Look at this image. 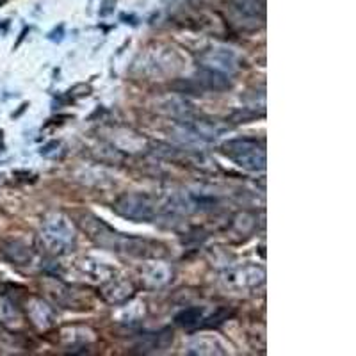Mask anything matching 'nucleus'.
<instances>
[{"label": "nucleus", "mask_w": 356, "mask_h": 356, "mask_svg": "<svg viewBox=\"0 0 356 356\" xmlns=\"http://www.w3.org/2000/svg\"><path fill=\"white\" fill-rule=\"evenodd\" d=\"M77 225L88 235L89 239L93 241L95 244H98V246L107 248V250L118 251V253H123V255L130 257H148L150 259V255H154L152 253V248L155 246L154 241H145L141 237L118 234L107 222L98 219L97 216L81 212L77 216Z\"/></svg>", "instance_id": "1"}, {"label": "nucleus", "mask_w": 356, "mask_h": 356, "mask_svg": "<svg viewBox=\"0 0 356 356\" xmlns=\"http://www.w3.org/2000/svg\"><path fill=\"white\" fill-rule=\"evenodd\" d=\"M41 241L52 255H66L75 244V230L68 218L61 214H49L40 228Z\"/></svg>", "instance_id": "2"}, {"label": "nucleus", "mask_w": 356, "mask_h": 356, "mask_svg": "<svg viewBox=\"0 0 356 356\" xmlns=\"http://www.w3.org/2000/svg\"><path fill=\"white\" fill-rule=\"evenodd\" d=\"M219 152L246 171H266V148L253 139H234L222 143Z\"/></svg>", "instance_id": "3"}, {"label": "nucleus", "mask_w": 356, "mask_h": 356, "mask_svg": "<svg viewBox=\"0 0 356 356\" xmlns=\"http://www.w3.org/2000/svg\"><path fill=\"white\" fill-rule=\"evenodd\" d=\"M118 216L136 222H148L155 219V205L150 196L143 193H127L114 203Z\"/></svg>", "instance_id": "4"}, {"label": "nucleus", "mask_w": 356, "mask_h": 356, "mask_svg": "<svg viewBox=\"0 0 356 356\" xmlns=\"http://www.w3.org/2000/svg\"><path fill=\"white\" fill-rule=\"evenodd\" d=\"M47 291L54 303L68 310H86L93 307V294L84 287H72V285L50 280Z\"/></svg>", "instance_id": "5"}, {"label": "nucleus", "mask_w": 356, "mask_h": 356, "mask_svg": "<svg viewBox=\"0 0 356 356\" xmlns=\"http://www.w3.org/2000/svg\"><path fill=\"white\" fill-rule=\"evenodd\" d=\"M141 271V282L150 289H161L168 285L173 278V269L164 260L152 259L139 269Z\"/></svg>", "instance_id": "6"}, {"label": "nucleus", "mask_w": 356, "mask_h": 356, "mask_svg": "<svg viewBox=\"0 0 356 356\" xmlns=\"http://www.w3.org/2000/svg\"><path fill=\"white\" fill-rule=\"evenodd\" d=\"M228 285L234 289H253L262 285L266 280V273L259 266H243L237 269H232L227 275Z\"/></svg>", "instance_id": "7"}, {"label": "nucleus", "mask_w": 356, "mask_h": 356, "mask_svg": "<svg viewBox=\"0 0 356 356\" xmlns=\"http://www.w3.org/2000/svg\"><path fill=\"white\" fill-rule=\"evenodd\" d=\"M203 66H209V68L218 70V72L228 75V73H235L239 70V61H237V56L232 50L211 49L207 50L205 57H203Z\"/></svg>", "instance_id": "8"}, {"label": "nucleus", "mask_w": 356, "mask_h": 356, "mask_svg": "<svg viewBox=\"0 0 356 356\" xmlns=\"http://www.w3.org/2000/svg\"><path fill=\"white\" fill-rule=\"evenodd\" d=\"M100 294L106 301L113 305H120L123 301L130 300L134 296V285L130 284L129 280L125 278H116V275L113 278H109L107 282L100 285Z\"/></svg>", "instance_id": "9"}, {"label": "nucleus", "mask_w": 356, "mask_h": 356, "mask_svg": "<svg viewBox=\"0 0 356 356\" xmlns=\"http://www.w3.org/2000/svg\"><path fill=\"white\" fill-rule=\"evenodd\" d=\"M25 314H27L29 321L36 326L40 332H47L54 326V312L49 303H44L43 300L38 298H31L25 303Z\"/></svg>", "instance_id": "10"}, {"label": "nucleus", "mask_w": 356, "mask_h": 356, "mask_svg": "<svg viewBox=\"0 0 356 356\" xmlns=\"http://www.w3.org/2000/svg\"><path fill=\"white\" fill-rule=\"evenodd\" d=\"M196 84L200 89H207V91H228L230 79L218 70L200 66L198 73H196Z\"/></svg>", "instance_id": "11"}, {"label": "nucleus", "mask_w": 356, "mask_h": 356, "mask_svg": "<svg viewBox=\"0 0 356 356\" xmlns=\"http://www.w3.org/2000/svg\"><path fill=\"white\" fill-rule=\"evenodd\" d=\"M0 323L6 324L11 332L22 330L24 326V314L9 298H0Z\"/></svg>", "instance_id": "12"}, {"label": "nucleus", "mask_w": 356, "mask_h": 356, "mask_svg": "<svg viewBox=\"0 0 356 356\" xmlns=\"http://www.w3.org/2000/svg\"><path fill=\"white\" fill-rule=\"evenodd\" d=\"M171 342H173V332H171L170 328H166L143 337V339L139 340V346H141V351L154 353L168 349L171 346Z\"/></svg>", "instance_id": "13"}, {"label": "nucleus", "mask_w": 356, "mask_h": 356, "mask_svg": "<svg viewBox=\"0 0 356 356\" xmlns=\"http://www.w3.org/2000/svg\"><path fill=\"white\" fill-rule=\"evenodd\" d=\"M61 340L65 346H75V351H82V346L91 344V340H95V333L88 332L84 326H70V328L63 330Z\"/></svg>", "instance_id": "14"}, {"label": "nucleus", "mask_w": 356, "mask_h": 356, "mask_svg": "<svg viewBox=\"0 0 356 356\" xmlns=\"http://www.w3.org/2000/svg\"><path fill=\"white\" fill-rule=\"evenodd\" d=\"M191 351L196 355H222V348L212 337H198L191 342Z\"/></svg>", "instance_id": "15"}, {"label": "nucleus", "mask_w": 356, "mask_h": 356, "mask_svg": "<svg viewBox=\"0 0 356 356\" xmlns=\"http://www.w3.org/2000/svg\"><path fill=\"white\" fill-rule=\"evenodd\" d=\"M6 253H8L9 260L17 264V266L25 267L34 260V253L24 244H11L9 250H6Z\"/></svg>", "instance_id": "16"}, {"label": "nucleus", "mask_w": 356, "mask_h": 356, "mask_svg": "<svg viewBox=\"0 0 356 356\" xmlns=\"http://www.w3.org/2000/svg\"><path fill=\"white\" fill-rule=\"evenodd\" d=\"M202 316H203V308H198V307L187 308V310H184L182 314H178L175 323H177L180 328L189 330L193 328V326H198L200 321H202Z\"/></svg>", "instance_id": "17"}, {"label": "nucleus", "mask_w": 356, "mask_h": 356, "mask_svg": "<svg viewBox=\"0 0 356 356\" xmlns=\"http://www.w3.org/2000/svg\"><path fill=\"white\" fill-rule=\"evenodd\" d=\"M228 317H230V310L222 308V310H218L216 314H212V317L209 319V323H205V326L207 324H209V326H212V324H219V323H222V321H227Z\"/></svg>", "instance_id": "18"}, {"label": "nucleus", "mask_w": 356, "mask_h": 356, "mask_svg": "<svg viewBox=\"0 0 356 356\" xmlns=\"http://www.w3.org/2000/svg\"><path fill=\"white\" fill-rule=\"evenodd\" d=\"M113 9H114V0H109V8H107V2H104V6H102L100 9V15L104 17L107 11V17H109V13H113Z\"/></svg>", "instance_id": "19"}, {"label": "nucleus", "mask_w": 356, "mask_h": 356, "mask_svg": "<svg viewBox=\"0 0 356 356\" xmlns=\"http://www.w3.org/2000/svg\"><path fill=\"white\" fill-rule=\"evenodd\" d=\"M63 31H65V29L61 27V25H59V27H57V31L54 34H50V40H54V41H59V38H61V34H63Z\"/></svg>", "instance_id": "20"}]
</instances>
